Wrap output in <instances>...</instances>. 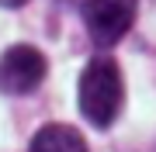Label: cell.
<instances>
[{
    "mask_svg": "<svg viewBox=\"0 0 156 152\" xmlns=\"http://www.w3.org/2000/svg\"><path fill=\"white\" fill-rule=\"evenodd\" d=\"M122 100H125V83L118 62L108 56L90 59L80 73V114L94 128H108L122 111Z\"/></svg>",
    "mask_w": 156,
    "mask_h": 152,
    "instance_id": "cell-1",
    "label": "cell"
},
{
    "mask_svg": "<svg viewBox=\"0 0 156 152\" xmlns=\"http://www.w3.org/2000/svg\"><path fill=\"white\" fill-rule=\"evenodd\" d=\"M28 152H87V142L69 124H45L31 138Z\"/></svg>",
    "mask_w": 156,
    "mask_h": 152,
    "instance_id": "cell-4",
    "label": "cell"
},
{
    "mask_svg": "<svg viewBox=\"0 0 156 152\" xmlns=\"http://www.w3.org/2000/svg\"><path fill=\"white\" fill-rule=\"evenodd\" d=\"M135 7H139V0H83L80 14H83V24L94 45L108 49L122 42L135 21Z\"/></svg>",
    "mask_w": 156,
    "mask_h": 152,
    "instance_id": "cell-2",
    "label": "cell"
},
{
    "mask_svg": "<svg viewBox=\"0 0 156 152\" xmlns=\"http://www.w3.org/2000/svg\"><path fill=\"white\" fill-rule=\"evenodd\" d=\"M45 73H49V62L35 45H11L0 56V93L24 97L38 90Z\"/></svg>",
    "mask_w": 156,
    "mask_h": 152,
    "instance_id": "cell-3",
    "label": "cell"
},
{
    "mask_svg": "<svg viewBox=\"0 0 156 152\" xmlns=\"http://www.w3.org/2000/svg\"><path fill=\"white\" fill-rule=\"evenodd\" d=\"M21 4H28V0H0V7H21Z\"/></svg>",
    "mask_w": 156,
    "mask_h": 152,
    "instance_id": "cell-5",
    "label": "cell"
}]
</instances>
